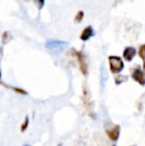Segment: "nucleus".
<instances>
[{
  "label": "nucleus",
  "mask_w": 145,
  "mask_h": 146,
  "mask_svg": "<svg viewBox=\"0 0 145 146\" xmlns=\"http://www.w3.org/2000/svg\"><path fill=\"white\" fill-rule=\"evenodd\" d=\"M131 77L139 85L145 86V76L143 72L141 71V69H140V67H136L131 69Z\"/></svg>",
  "instance_id": "7ed1b4c3"
},
{
  "label": "nucleus",
  "mask_w": 145,
  "mask_h": 146,
  "mask_svg": "<svg viewBox=\"0 0 145 146\" xmlns=\"http://www.w3.org/2000/svg\"><path fill=\"white\" fill-rule=\"evenodd\" d=\"M28 123H29V118H28V116H27V117H26V119H25V123H23V124H22V127H21V130L22 131H24L26 128H27Z\"/></svg>",
  "instance_id": "4468645a"
},
{
  "label": "nucleus",
  "mask_w": 145,
  "mask_h": 146,
  "mask_svg": "<svg viewBox=\"0 0 145 146\" xmlns=\"http://www.w3.org/2000/svg\"><path fill=\"white\" fill-rule=\"evenodd\" d=\"M109 67H110V71H111V73L119 74L120 72L123 70L124 64H123V62H122V60L120 57L109 56Z\"/></svg>",
  "instance_id": "f03ea898"
},
{
  "label": "nucleus",
  "mask_w": 145,
  "mask_h": 146,
  "mask_svg": "<svg viewBox=\"0 0 145 146\" xmlns=\"http://www.w3.org/2000/svg\"><path fill=\"white\" fill-rule=\"evenodd\" d=\"M75 56H77V60H79V69H81V73L83 74L85 76L87 75V66L85 64V57H83V53L81 52H75Z\"/></svg>",
  "instance_id": "423d86ee"
},
{
  "label": "nucleus",
  "mask_w": 145,
  "mask_h": 146,
  "mask_svg": "<svg viewBox=\"0 0 145 146\" xmlns=\"http://www.w3.org/2000/svg\"><path fill=\"white\" fill-rule=\"evenodd\" d=\"M26 146H27V145H26Z\"/></svg>",
  "instance_id": "f3484780"
},
{
  "label": "nucleus",
  "mask_w": 145,
  "mask_h": 146,
  "mask_svg": "<svg viewBox=\"0 0 145 146\" xmlns=\"http://www.w3.org/2000/svg\"><path fill=\"white\" fill-rule=\"evenodd\" d=\"M127 81V77L126 76H116L115 77V84L116 85H120L121 83H123V82H126Z\"/></svg>",
  "instance_id": "9d476101"
},
{
  "label": "nucleus",
  "mask_w": 145,
  "mask_h": 146,
  "mask_svg": "<svg viewBox=\"0 0 145 146\" xmlns=\"http://www.w3.org/2000/svg\"><path fill=\"white\" fill-rule=\"evenodd\" d=\"M143 68H144V70H145V60H144V63H143Z\"/></svg>",
  "instance_id": "2eb2a0df"
},
{
  "label": "nucleus",
  "mask_w": 145,
  "mask_h": 146,
  "mask_svg": "<svg viewBox=\"0 0 145 146\" xmlns=\"http://www.w3.org/2000/svg\"><path fill=\"white\" fill-rule=\"evenodd\" d=\"M83 16H85L83 11H79V12H77V15H75V23H79V22L83 21Z\"/></svg>",
  "instance_id": "9b49d317"
},
{
  "label": "nucleus",
  "mask_w": 145,
  "mask_h": 146,
  "mask_svg": "<svg viewBox=\"0 0 145 146\" xmlns=\"http://www.w3.org/2000/svg\"><path fill=\"white\" fill-rule=\"evenodd\" d=\"M37 5V7H38V9H42L43 7H44L45 5V0H34Z\"/></svg>",
  "instance_id": "ddd939ff"
},
{
  "label": "nucleus",
  "mask_w": 145,
  "mask_h": 146,
  "mask_svg": "<svg viewBox=\"0 0 145 146\" xmlns=\"http://www.w3.org/2000/svg\"><path fill=\"white\" fill-rule=\"evenodd\" d=\"M107 133L111 140L116 141L119 137L120 126L119 125H112L111 127H107Z\"/></svg>",
  "instance_id": "20e7f679"
},
{
  "label": "nucleus",
  "mask_w": 145,
  "mask_h": 146,
  "mask_svg": "<svg viewBox=\"0 0 145 146\" xmlns=\"http://www.w3.org/2000/svg\"><path fill=\"white\" fill-rule=\"evenodd\" d=\"M95 30H93V28L91 27V26H87V27L83 30V32H81V36H79V39H81V41H83V42H85V41L89 40V39L95 36Z\"/></svg>",
  "instance_id": "39448f33"
},
{
  "label": "nucleus",
  "mask_w": 145,
  "mask_h": 146,
  "mask_svg": "<svg viewBox=\"0 0 145 146\" xmlns=\"http://www.w3.org/2000/svg\"><path fill=\"white\" fill-rule=\"evenodd\" d=\"M11 40H12L11 33L8 32V31H5V32L3 33V35H2V44H3V45L7 44V43L10 42Z\"/></svg>",
  "instance_id": "6e6552de"
},
{
  "label": "nucleus",
  "mask_w": 145,
  "mask_h": 146,
  "mask_svg": "<svg viewBox=\"0 0 145 146\" xmlns=\"http://www.w3.org/2000/svg\"><path fill=\"white\" fill-rule=\"evenodd\" d=\"M69 45L68 42L66 41H60V40H49L47 41L46 47L47 50L51 51L54 54H60L65 48Z\"/></svg>",
  "instance_id": "f257e3e1"
},
{
  "label": "nucleus",
  "mask_w": 145,
  "mask_h": 146,
  "mask_svg": "<svg viewBox=\"0 0 145 146\" xmlns=\"http://www.w3.org/2000/svg\"><path fill=\"white\" fill-rule=\"evenodd\" d=\"M139 57L141 59L145 60V44L140 46V49H139Z\"/></svg>",
  "instance_id": "f8f14e48"
},
{
  "label": "nucleus",
  "mask_w": 145,
  "mask_h": 146,
  "mask_svg": "<svg viewBox=\"0 0 145 146\" xmlns=\"http://www.w3.org/2000/svg\"><path fill=\"white\" fill-rule=\"evenodd\" d=\"M58 146H62V144H59V145H58Z\"/></svg>",
  "instance_id": "dca6fc26"
},
{
  "label": "nucleus",
  "mask_w": 145,
  "mask_h": 146,
  "mask_svg": "<svg viewBox=\"0 0 145 146\" xmlns=\"http://www.w3.org/2000/svg\"><path fill=\"white\" fill-rule=\"evenodd\" d=\"M136 55V49L133 47H126L123 51V58L125 61L131 62Z\"/></svg>",
  "instance_id": "0eeeda50"
},
{
  "label": "nucleus",
  "mask_w": 145,
  "mask_h": 146,
  "mask_svg": "<svg viewBox=\"0 0 145 146\" xmlns=\"http://www.w3.org/2000/svg\"><path fill=\"white\" fill-rule=\"evenodd\" d=\"M107 71H105V68L103 65H101V85L103 83L105 84V82L107 81Z\"/></svg>",
  "instance_id": "1a4fd4ad"
}]
</instances>
